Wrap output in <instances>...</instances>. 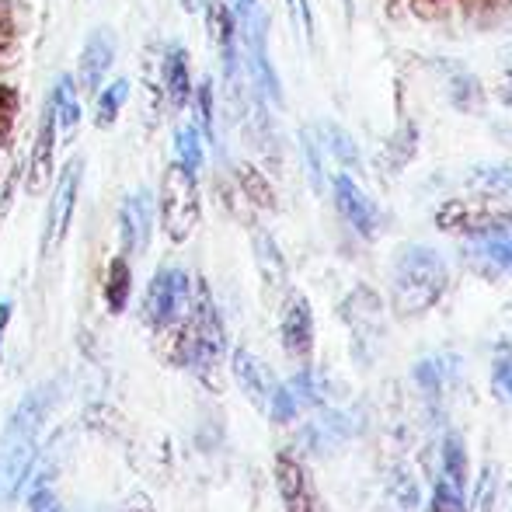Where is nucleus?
<instances>
[{
  "instance_id": "nucleus-1",
  "label": "nucleus",
  "mask_w": 512,
  "mask_h": 512,
  "mask_svg": "<svg viewBox=\"0 0 512 512\" xmlns=\"http://www.w3.org/2000/svg\"><path fill=\"white\" fill-rule=\"evenodd\" d=\"M175 349L171 359L178 366H189L209 391H220L223 380V359H227V331H223L220 310L213 304V293L199 279L196 293L189 297V310L175 324Z\"/></svg>"
},
{
  "instance_id": "nucleus-2",
  "label": "nucleus",
  "mask_w": 512,
  "mask_h": 512,
  "mask_svg": "<svg viewBox=\"0 0 512 512\" xmlns=\"http://www.w3.org/2000/svg\"><path fill=\"white\" fill-rule=\"evenodd\" d=\"M46 411H49V387L25 394V401L14 408L11 422L4 429V439H0V502H11L21 492L25 478L32 474L35 439H39Z\"/></svg>"
},
{
  "instance_id": "nucleus-3",
  "label": "nucleus",
  "mask_w": 512,
  "mask_h": 512,
  "mask_svg": "<svg viewBox=\"0 0 512 512\" xmlns=\"http://www.w3.org/2000/svg\"><path fill=\"white\" fill-rule=\"evenodd\" d=\"M450 272L446 262L432 248L411 244L401 251V258L394 262V279H391V300L398 317H422L425 310H432L443 300Z\"/></svg>"
},
{
  "instance_id": "nucleus-4",
  "label": "nucleus",
  "mask_w": 512,
  "mask_h": 512,
  "mask_svg": "<svg viewBox=\"0 0 512 512\" xmlns=\"http://www.w3.org/2000/svg\"><path fill=\"white\" fill-rule=\"evenodd\" d=\"M199 223V185L196 171H189L182 161L168 164L161 182V227L175 244L189 241Z\"/></svg>"
},
{
  "instance_id": "nucleus-5",
  "label": "nucleus",
  "mask_w": 512,
  "mask_h": 512,
  "mask_svg": "<svg viewBox=\"0 0 512 512\" xmlns=\"http://www.w3.org/2000/svg\"><path fill=\"white\" fill-rule=\"evenodd\" d=\"M436 223L446 234H460V237L478 241V237L509 230L512 209L492 203V199H450V203L436 213Z\"/></svg>"
},
{
  "instance_id": "nucleus-6",
  "label": "nucleus",
  "mask_w": 512,
  "mask_h": 512,
  "mask_svg": "<svg viewBox=\"0 0 512 512\" xmlns=\"http://www.w3.org/2000/svg\"><path fill=\"white\" fill-rule=\"evenodd\" d=\"M189 276L182 269H161L147 286L143 297V317L154 331H168L182 321V314L189 310Z\"/></svg>"
},
{
  "instance_id": "nucleus-7",
  "label": "nucleus",
  "mask_w": 512,
  "mask_h": 512,
  "mask_svg": "<svg viewBox=\"0 0 512 512\" xmlns=\"http://www.w3.org/2000/svg\"><path fill=\"white\" fill-rule=\"evenodd\" d=\"M432 512H464L467 509V446L460 436L446 432L439 446V478L432 485Z\"/></svg>"
},
{
  "instance_id": "nucleus-8",
  "label": "nucleus",
  "mask_w": 512,
  "mask_h": 512,
  "mask_svg": "<svg viewBox=\"0 0 512 512\" xmlns=\"http://www.w3.org/2000/svg\"><path fill=\"white\" fill-rule=\"evenodd\" d=\"M81 157L67 164L60 171V185L53 192V203H49V213H46V234H42V255H53L56 248L63 244L67 237V227H70V216H74V203H77V189H81Z\"/></svg>"
},
{
  "instance_id": "nucleus-9",
  "label": "nucleus",
  "mask_w": 512,
  "mask_h": 512,
  "mask_svg": "<svg viewBox=\"0 0 512 512\" xmlns=\"http://www.w3.org/2000/svg\"><path fill=\"white\" fill-rule=\"evenodd\" d=\"M276 488L286 512H321L314 478H310L307 464L293 450H283L276 457Z\"/></svg>"
},
{
  "instance_id": "nucleus-10",
  "label": "nucleus",
  "mask_w": 512,
  "mask_h": 512,
  "mask_svg": "<svg viewBox=\"0 0 512 512\" xmlns=\"http://www.w3.org/2000/svg\"><path fill=\"white\" fill-rule=\"evenodd\" d=\"M119 227H122V251L126 255H143L150 244V227H154V209H150L147 192H133L122 203Z\"/></svg>"
},
{
  "instance_id": "nucleus-11",
  "label": "nucleus",
  "mask_w": 512,
  "mask_h": 512,
  "mask_svg": "<svg viewBox=\"0 0 512 512\" xmlns=\"http://www.w3.org/2000/svg\"><path fill=\"white\" fill-rule=\"evenodd\" d=\"M234 380L241 384L244 398L251 401L255 408H269V398L272 391H276V377H272V370L262 363V359H255L248 349H237L234 352Z\"/></svg>"
},
{
  "instance_id": "nucleus-12",
  "label": "nucleus",
  "mask_w": 512,
  "mask_h": 512,
  "mask_svg": "<svg viewBox=\"0 0 512 512\" xmlns=\"http://www.w3.org/2000/svg\"><path fill=\"white\" fill-rule=\"evenodd\" d=\"M335 199H338V209H342V216L359 230V234H363V237H377L380 209L373 206V199L363 196V189H359L352 178H345V175L335 178Z\"/></svg>"
},
{
  "instance_id": "nucleus-13",
  "label": "nucleus",
  "mask_w": 512,
  "mask_h": 512,
  "mask_svg": "<svg viewBox=\"0 0 512 512\" xmlns=\"http://www.w3.org/2000/svg\"><path fill=\"white\" fill-rule=\"evenodd\" d=\"M283 345L297 359H307L314 349V314H310L307 297L300 293H293L283 307Z\"/></svg>"
},
{
  "instance_id": "nucleus-14",
  "label": "nucleus",
  "mask_w": 512,
  "mask_h": 512,
  "mask_svg": "<svg viewBox=\"0 0 512 512\" xmlns=\"http://www.w3.org/2000/svg\"><path fill=\"white\" fill-rule=\"evenodd\" d=\"M53 150H56V122H53V108L46 105L39 122V136H35V147H32V161H28V178H25V189L32 196H39L49 185V178H53Z\"/></svg>"
},
{
  "instance_id": "nucleus-15",
  "label": "nucleus",
  "mask_w": 512,
  "mask_h": 512,
  "mask_svg": "<svg viewBox=\"0 0 512 512\" xmlns=\"http://www.w3.org/2000/svg\"><path fill=\"white\" fill-rule=\"evenodd\" d=\"M112 56H115V42L108 39L105 28H98L95 35L88 39V46H84V56H81V70H77V84L84 91V95H95L98 88H102L108 67H112Z\"/></svg>"
},
{
  "instance_id": "nucleus-16",
  "label": "nucleus",
  "mask_w": 512,
  "mask_h": 512,
  "mask_svg": "<svg viewBox=\"0 0 512 512\" xmlns=\"http://www.w3.org/2000/svg\"><path fill=\"white\" fill-rule=\"evenodd\" d=\"M49 108H53V122H56V143L67 147L77 136V129H81V105H77L74 77H60L53 98H49Z\"/></svg>"
},
{
  "instance_id": "nucleus-17",
  "label": "nucleus",
  "mask_w": 512,
  "mask_h": 512,
  "mask_svg": "<svg viewBox=\"0 0 512 512\" xmlns=\"http://www.w3.org/2000/svg\"><path fill=\"white\" fill-rule=\"evenodd\" d=\"M164 91H168L171 112H182L192 95L189 56H185V49H168V56H164Z\"/></svg>"
},
{
  "instance_id": "nucleus-18",
  "label": "nucleus",
  "mask_w": 512,
  "mask_h": 512,
  "mask_svg": "<svg viewBox=\"0 0 512 512\" xmlns=\"http://www.w3.org/2000/svg\"><path fill=\"white\" fill-rule=\"evenodd\" d=\"M474 258L488 265V269H502L512 276V227L509 230H499V234H488V237H478L471 248Z\"/></svg>"
},
{
  "instance_id": "nucleus-19",
  "label": "nucleus",
  "mask_w": 512,
  "mask_h": 512,
  "mask_svg": "<svg viewBox=\"0 0 512 512\" xmlns=\"http://www.w3.org/2000/svg\"><path fill=\"white\" fill-rule=\"evenodd\" d=\"M129 283H133V276H129V262L126 258H115V262L108 265V279H105V300H108V310H112V314H122V310H126Z\"/></svg>"
},
{
  "instance_id": "nucleus-20",
  "label": "nucleus",
  "mask_w": 512,
  "mask_h": 512,
  "mask_svg": "<svg viewBox=\"0 0 512 512\" xmlns=\"http://www.w3.org/2000/svg\"><path fill=\"white\" fill-rule=\"evenodd\" d=\"M126 98H129V81H126V77H119V81H115L112 88L98 98L95 126L98 129H112L115 119H119V112H122V105H126Z\"/></svg>"
},
{
  "instance_id": "nucleus-21",
  "label": "nucleus",
  "mask_w": 512,
  "mask_h": 512,
  "mask_svg": "<svg viewBox=\"0 0 512 512\" xmlns=\"http://www.w3.org/2000/svg\"><path fill=\"white\" fill-rule=\"evenodd\" d=\"M237 182H241V189L248 192L251 199H255L258 206H265V209H276V196H272V189H269V182H265L262 175H258L251 164H241L237 168Z\"/></svg>"
},
{
  "instance_id": "nucleus-22",
  "label": "nucleus",
  "mask_w": 512,
  "mask_h": 512,
  "mask_svg": "<svg viewBox=\"0 0 512 512\" xmlns=\"http://www.w3.org/2000/svg\"><path fill=\"white\" fill-rule=\"evenodd\" d=\"M265 411L272 415V422H293V418H297V411H300V401H297V394H293V387L276 384V391H272L269 408H265Z\"/></svg>"
},
{
  "instance_id": "nucleus-23",
  "label": "nucleus",
  "mask_w": 512,
  "mask_h": 512,
  "mask_svg": "<svg viewBox=\"0 0 512 512\" xmlns=\"http://www.w3.org/2000/svg\"><path fill=\"white\" fill-rule=\"evenodd\" d=\"M258 262H262V272H265V279H269L272 286H279L286 279V265H283L276 244H272L269 237H258Z\"/></svg>"
},
{
  "instance_id": "nucleus-24",
  "label": "nucleus",
  "mask_w": 512,
  "mask_h": 512,
  "mask_svg": "<svg viewBox=\"0 0 512 512\" xmlns=\"http://www.w3.org/2000/svg\"><path fill=\"white\" fill-rule=\"evenodd\" d=\"M178 157L189 171L203 168V147H199V133L196 129H178Z\"/></svg>"
},
{
  "instance_id": "nucleus-25",
  "label": "nucleus",
  "mask_w": 512,
  "mask_h": 512,
  "mask_svg": "<svg viewBox=\"0 0 512 512\" xmlns=\"http://www.w3.org/2000/svg\"><path fill=\"white\" fill-rule=\"evenodd\" d=\"M14 115H18V91L7 88V84H0V147L11 140Z\"/></svg>"
},
{
  "instance_id": "nucleus-26",
  "label": "nucleus",
  "mask_w": 512,
  "mask_h": 512,
  "mask_svg": "<svg viewBox=\"0 0 512 512\" xmlns=\"http://www.w3.org/2000/svg\"><path fill=\"white\" fill-rule=\"evenodd\" d=\"M492 377H495V387L506 401H512V345H502L495 352V366H492Z\"/></svg>"
},
{
  "instance_id": "nucleus-27",
  "label": "nucleus",
  "mask_w": 512,
  "mask_h": 512,
  "mask_svg": "<svg viewBox=\"0 0 512 512\" xmlns=\"http://www.w3.org/2000/svg\"><path fill=\"white\" fill-rule=\"evenodd\" d=\"M328 136H331V150H335V157L342 164H352V168H359V154H356V147H352V140L342 133V129H335V126H328Z\"/></svg>"
},
{
  "instance_id": "nucleus-28",
  "label": "nucleus",
  "mask_w": 512,
  "mask_h": 512,
  "mask_svg": "<svg viewBox=\"0 0 512 512\" xmlns=\"http://www.w3.org/2000/svg\"><path fill=\"white\" fill-rule=\"evenodd\" d=\"M28 506H32V512H63L60 499H56L49 485H35L32 495H28Z\"/></svg>"
},
{
  "instance_id": "nucleus-29",
  "label": "nucleus",
  "mask_w": 512,
  "mask_h": 512,
  "mask_svg": "<svg viewBox=\"0 0 512 512\" xmlns=\"http://www.w3.org/2000/svg\"><path fill=\"white\" fill-rule=\"evenodd\" d=\"M290 14H293V21L300 25V32H304V39L307 42L314 39V18H310L307 0H290Z\"/></svg>"
},
{
  "instance_id": "nucleus-30",
  "label": "nucleus",
  "mask_w": 512,
  "mask_h": 512,
  "mask_svg": "<svg viewBox=\"0 0 512 512\" xmlns=\"http://www.w3.org/2000/svg\"><path fill=\"white\" fill-rule=\"evenodd\" d=\"M199 115H203L206 133H213V84L209 81L199 84Z\"/></svg>"
},
{
  "instance_id": "nucleus-31",
  "label": "nucleus",
  "mask_w": 512,
  "mask_h": 512,
  "mask_svg": "<svg viewBox=\"0 0 512 512\" xmlns=\"http://www.w3.org/2000/svg\"><path fill=\"white\" fill-rule=\"evenodd\" d=\"M14 39V18H11V4L0 0V49H7Z\"/></svg>"
},
{
  "instance_id": "nucleus-32",
  "label": "nucleus",
  "mask_w": 512,
  "mask_h": 512,
  "mask_svg": "<svg viewBox=\"0 0 512 512\" xmlns=\"http://www.w3.org/2000/svg\"><path fill=\"white\" fill-rule=\"evenodd\" d=\"M304 154L310 164V178H314V189H321V161H317V143L310 140V133H304Z\"/></svg>"
},
{
  "instance_id": "nucleus-33",
  "label": "nucleus",
  "mask_w": 512,
  "mask_h": 512,
  "mask_svg": "<svg viewBox=\"0 0 512 512\" xmlns=\"http://www.w3.org/2000/svg\"><path fill=\"white\" fill-rule=\"evenodd\" d=\"M11 310H14V304H11V300H4V304H0V349H4V335H7V324H11ZM0 356H4V352H0Z\"/></svg>"
},
{
  "instance_id": "nucleus-34",
  "label": "nucleus",
  "mask_w": 512,
  "mask_h": 512,
  "mask_svg": "<svg viewBox=\"0 0 512 512\" xmlns=\"http://www.w3.org/2000/svg\"><path fill=\"white\" fill-rule=\"evenodd\" d=\"M492 182H495V185H506V189H512V168H509V171H495Z\"/></svg>"
},
{
  "instance_id": "nucleus-35",
  "label": "nucleus",
  "mask_w": 512,
  "mask_h": 512,
  "mask_svg": "<svg viewBox=\"0 0 512 512\" xmlns=\"http://www.w3.org/2000/svg\"><path fill=\"white\" fill-rule=\"evenodd\" d=\"M502 98L512 105V74H506V81H502Z\"/></svg>"
}]
</instances>
